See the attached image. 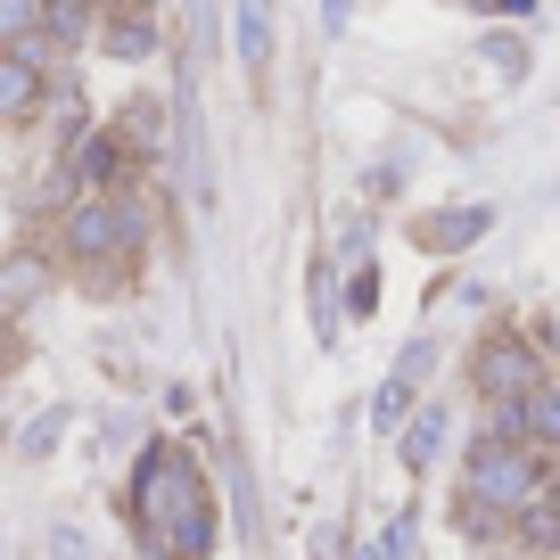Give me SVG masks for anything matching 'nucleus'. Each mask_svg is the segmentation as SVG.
<instances>
[{
    "label": "nucleus",
    "mask_w": 560,
    "mask_h": 560,
    "mask_svg": "<svg viewBox=\"0 0 560 560\" xmlns=\"http://www.w3.org/2000/svg\"><path fill=\"white\" fill-rule=\"evenodd\" d=\"M132 520H140V560H207L214 552L223 520H214V487L190 445H149L132 462Z\"/></svg>",
    "instance_id": "1"
},
{
    "label": "nucleus",
    "mask_w": 560,
    "mask_h": 560,
    "mask_svg": "<svg viewBox=\"0 0 560 560\" xmlns=\"http://www.w3.org/2000/svg\"><path fill=\"white\" fill-rule=\"evenodd\" d=\"M544 487H552V462L527 454V445L494 438V445H478V454H470V503L494 511V520H503V511L520 520L527 503H544Z\"/></svg>",
    "instance_id": "2"
},
{
    "label": "nucleus",
    "mask_w": 560,
    "mask_h": 560,
    "mask_svg": "<svg viewBox=\"0 0 560 560\" xmlns=\"http://www.w3.org/2000/svg\"><path fill=\"white\" fill-rule=\"evenodd\" d=\"M470 387L487 404H520V396H536L544 387V354H536V338H478V354H470Z\"/></svg>",
    "instance_id": "3"
},
{
    "label": "nucleus",
    "mask_w": 560,
    "mask_h": 560,
    "mask_svg": "<svg viewBox=\"0 0 560 560\" xmlns=\"http://www.w3.org/2000/svg\"><path fill=\"white\" fill-rule=\"evenodd\" d=\"M67 247L83 264H107V256H124V247H140V223H132L124 198H74L67 207Z\"/></svg>",
    "instance_id": "4"
},
{
    "label": "nucleus",
    "mask_w": 560,
    "mask_h": 560,
    "mask_svg": "<svg viewBox=\"0 0 560 560\" xmlns=\"http://www.w3.org/2000/svg\"><path fill=\"white\" fill-rule=\"evenodd\" d=\"M487 231H494V207H445V214H420L412 240L445 256V247H470V240H487Z\"/></svg>",
    "instance_id": "5"
},
{
    "label": "nucleus",
    "mask_w": 560,
    "mask_h": 560,
    "mask_svg": "<svg viewBox=\"0 0 560 560\" xmlns=\"http://www.w3.org/2000/svg\"><path fill=\"white\" fill-rule=\"evenodd\" d=\"M116 165H124V149L107 132H83L67 149V174H58V190H67V182H83V190H107V182H116Z\"/></svg>",
    "instance_id": "6"
},
{
    "label": "nucleus",
    "mask_w": 560,
    "mask_h": 560,
    "mask_svg": "<svg viewBox=\"0 0 560 560\" xmlns=\"http://www.w3.org/2000/svg\"><path fill=\"white\" fill-rule=\"evenodd\" d=\"M34 107H42L34 50H0V124H9V116H34Z\"/></svg>",
    "instance_id": "7"
},
{
    "label": "nucleus",
    "mask_w": 560,
    "mask_h": 560,
    "mask_svg": "<svg viewBox=\"0 0 560 560\" xmlns=\"http://www.w3.org/2000/svg\"><path fill=\"white\" fill-rule=\"evenodd\" d=\"M240 67L256 74H272V0H240Z\"/></svg>",
    "instance_id": "8"
},
{
    "label": "nucleus",
    "mask_w": 560,
    "mask_h": 560,
    "mask_svg": "<svg viewBox=\"0 0 560 560\" xmlns=\"http://www.w3.org/2000/svg\"><path fill=\"white\" fill-rule=\"evenodd\" d=\"M438 445H445V404H420V412L404 420V438H396L404 470H429V462H438Z\"/></svg>",
    "instance_id": "9"
},
{
    "label": "nucleus",
    "mask_w": 560,
    "mask_h": 560,
    "mask_svg": "<svg viewBox=\"0 0 560 560\" xmlns=\"http://www.w3.org/2000/svg\"><path fill=\"white\" fill-rule=\"evenodd\" d=\"M42 289H50V264H42V256H9V264H0V314L34 305Z\"/></svg>",
    "instance_id": "10"
},
{
    "label": "nucleus",
    "mask_w": 560,
    "mask_h": 560,
    "mask_svg": "<svg viewBox=\"0 0 560 560\" xmlns=\"http://www.w3.org/2000/svg\"><path fill=\"white\" fill-rule=\"evenodd\" d=\"M67 420H74V404H42V412L18 429V462H42L58 438H67Z\"/></svg>",
    "instance_id": "11"
},
{
    "label": "nucleus",
    "mask_w": 560,
    "mask_h": 560,
    "mask_svg": "<svg viewBox=\"0 0 560 560\" xmlns=\"http://www.w3.org/2000/svg\"><path fill=\"white\" fill-rule=\"evenodd\" d=\"M412 412H420V387L387 371V387H380V396H371V420H380V429H396V438H404V420H412Z\"/></svg>",
    "instance_id": "12"
},
{
    "label": "nucleus",
    "mask_w": 560,
    "mask_h": 560,
    "mask_svg": "<svg viewBox=\"0 0 560 560\" xmlns=\"http://www.w3.org/2000/svg\"><path fill=\"white\" fill-rule=\"evenodd\" d=\"M42 34V0H0V50H34Z\"/></svg>",
    "instance_id": "13"
},
{
    "label": "nucleus",
    "mask_w": 560,
    "mask_h": 560,
    "mask_svg": "<svg viewBox=\"0 0 560 560\" xmlns=\"http://www.w3.org/2000/svg\"><path fill=\"white\" fill-rule=\"evenodd\" d=\"M314 338L338 347V272L330 264H314Z\"/></svg>",
    "instance_id": "14"
},
{
    "label": "nucleus",
    "mask_w": 560,
    "mask_h": 560,
    "mask_svg": "<svg viewBox=\"0 0 560 560\" xmlns=\"http://www.w3.org/2000/svg\"><path fill=\"white\" fill-rule=\"evenodd\" d=\"M107 50H116V58H149V50H158V18H116V25H107Z\"/></svg>",
    "instance_id": "15"
},
{
    "label": "nucleus",
    "mask_w": 560,
    "mask_h": 560,
    "mask_svg": "<svg viewBox=\"0 0 560 560\" xmlns=\"http://www.w3.org/2000/svg\"><path fill=\"white\" fill-rule=\"evenodd\" d=\"M404 552H412V511H396L371 544H354V560H404Z\"/></svg>",
    "instance_id": "16"
},
{
    "label": "nucleus",
    "mask_w": 560,
    "mask_h": 560,
    "mask_svg": "<svg viewBox=\"0 0 560 560\" xmlns=\"http://www.w3.org/2000/svg\"><path fill=\"white\" fill-rule=\"evenodd\" d=\"M124 124H132V149L165 158V107H158V100H132V116H124Z\"/></svg>",
    "instance_id": "17"
},
{
    "label": "nucleus",
    "mask_w": 560,
    "mask_h": 560,
    "mask_svg": "<svg viewBox=\"0 0 560 560\" xmlns=\"http://www.w3.org/2000/svg\"><path fill=\"white\" fill-rule=\"evenodd\" d=\"M478 58H487L494 74H527V42L520 34H487V42H478Z\"/></svg>",
    "instance_id": "18"
},
{
    "label": "nucleus",
    "mask_w": 560,
    "mask_h": 560,
    "mask_svg": "<svg viewBox=\"0 0 560 560\" xmlns=\"http://www.w3.org/2000/svg\"><path fill=\"white\" fill-rule=\"evenodd\" d=\"M520 544H527V552H552V544H560V527H552V511H544V503L520 511Z\"/></svg>",
    "instance_id": "19"
},
{
    "label": "nucleus",
    "mask_w": 560,
    "mask_h": 560,
    "mask_svg": "<svg viewBox=\"0 0 560 560\" xmlns=\"http://www.w3.org/2000/svg\"><path fill=\"white\" fill-rule=\"evenodd\" d=\"M429 363H438V347H429V338H412V347L396 354V380H412V387H420V380H429Z\"/></svg>",
    "instance_id": "20"
},
{
    "label": "nucleus",
    "mask_w": 560,
    "mask_h": 560,
    "mask_svg": "<svg viewBox=\"0 0 560 560\" xmlns=\"http://www.w3.org/2000/svg\"><path fill=\"white\" fill-rule=\"evenodd\" d=\"M347 9L354 0H322V34H347Z\"/></svg>",
    "instance_id": "21"
},
{
    "label": "nucleus",
    "mask_w": 560,
    "mask_h": 560,
    "mask_svg": "<svg viewBox=\"0 0 560 560\" xmlns=\"http://www.w3.org/2000/svg\"><path fill=\"white\" fill-rule=\"evenodd\" d=\"M544 511H552V527H560V478H552V487H544Z\"/></svg>",
    "instance_id": "22"
},
{
    "label": "nucleus",
    "mask_w": 560,
    "mask_h": 560,
    "mask_svg": "<svg viewBox=\"0 0 560 560\" xmlns=\"http://www.w3.org/2000/svg\"><path fill=\"white\" fill-rule=\"evenodd\" d=\"M503 9H511V18H527V9H536V0H503Z\"/></svg>",
    "instance_id": "23"
},
{
    "label": "nucleus",
    "mask_w": 560,
    "mask_h": 560,
    "mask_svg": "<svg viewBox=\"0 0 560 560\" xmlns=\"http://www.w3.org/2000/svg\"><path fill=\"white\" fill-rule=\"evenodd\" d=\"M462 9H503V0H462Z\"/></svg>",
    "instance_id": "24"
},
{
    "label": "nucleus",
    "mask_w": 560,
    "mask_h": 560,
    "mask_svg": "<svg viewBox=\"0 0 560 560\" xmlns=\"http://www.w3.org/2000/svg\"><path fill=\"white\" fill-rule=\"evenodd\" d=\"M552 404H560V380H552Z\"/></svg>",
    "instance_id": "25"
}]
</instances>
